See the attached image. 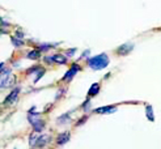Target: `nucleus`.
Listing matches in <instances>:
<instances>
[{
	"label": "nucleus",
	"instance_id": "nucleus-21",
	"mask_svg": "<svg viewBox=\"0 0 161 149\" xmlns=\"http://www.w3.org/2000/svg\"><path fill=\"white\" fill-rule=\"evenodd\" d=\"M2 85H3V84H0V88H2Z\"/></svg>",
	"mask_w": 161,
	"mask_h": 149
},
{
	"label": "nucleus",
	"instance_id": "nucleus-7",
	"mask_svg": "<svg viewBox=\"0 0 161 149\" xmlns=\"http://www.w3.org/2000/svg\"><path fill=\"white\" fill-rule=\"evenodd\" d=\"M68 140H69V132H63L58 136V139H56V143H58V145H63V144H66Z\"/></svg>",
	"mask_w": 161,
	"mask_h": 149
},
{
	"label": "nucleus",
	"instance_id": "nucleus-10",
	"mask_svg": "<svg viewBox=\"0 0 161 149\" xmlns=\"http://www.w3.org/2000/svg\"><path fill=\"white\" fill-rule=\"evenodd\" d=\"M39 56H41V51H39V50H33V51H30V52L26 55V58H28V59H31V60H36V59H38Z\"/></svg>",
	"mask_w": 161,
	"mask_h": 149
},
{
	"label": "nucleus",
	"instance_id": "nucleus-15",
	"mask_svg": "<svg viewBox=\"0 0 161 149\" xmlns=\"http://www.w3.org/2000/svg\"><path fill=\"white\" fill-rule=\"evenodd\" d=\"M75 51H76V49H69V50H67L66 52H67V56H72V55L75 54Z\"/></svg>",
	"mask_w": 161,
	"mask_h": 149
},
{
	"label": "nucleus",
	"instance_id": "nucleus-6",
	"mask_svg": "<svg viewBox=\"0 0 161 149\" xmlns=\"http://www.w3.org/2000/svg\"><path fill=\"white\" fill-rule=\"evenodd\" d=\"M50 141V136L49 135H42V136H39V140L37 141V144L34 148H43L47 143Z\"/></svg>",
	"mask_w": 161,
	"mask_h": 149
},
{
	"label": "nucleus",
	"instance_id": "nucleus-13",
	"mask_svg": "<svg viewBox=\"0 0 161 149\" xmlns=\"http://www.w3.org/2000/svg\"><path fill=\"white\" fill-rule=\"evenodd\" d=\"M33 127H34V131H36V132H39V131H42V130H43L45 123H43V120L41 119V120H38L37 123H34V124H33Z\"/></svg>",
	"mask_w": 161,
	"mask_h": 149
},
{
	"label": "nucleus",
	"instance_id": "nucleus-16",
	"mask_svg": "<svg viewBox=\"0 0 161 149\" xmlns=\"http://www.w3.org/2000/svg\"><path fill=\"white\" fill-rule=\"evenodd\" d=\"M89 104H91V102H89V99H88L86 102H85V104H84V110H88V109H89Z\"/></svg>",
	"mask_w": 161,
	"mask_h": 149
},
{
	"label": "nucleus",
	"instance_id": "nucleus-8",
	"mask_svg": "<svg viewBox=\"0 0 161 149\" xmlns=\"http://www.w3.org/2000/svg\"><path fill=\"white\" fill-rule=\"evenodd\" d=\"M53 61L58 63V64H66L67 58L64 56V55H62V54H55V55H53Z\"/></svg>",
	"mask_w": 161,
	"mask_h": 149
},
{
	"label": "nucleus",
	"instance_id": "nucleus-4",
	"mask_svg": "<svg viewBox=\"0 0 161 149\" xmlns=\"http://www.w3.org/2000/svg\"><path fill=\"white\" fill-rule=\"evenodd\" d=\"M115 110H117L115 106L110 105V106H103V107L96 109V110H94V113H96V114H110V113H114Z\"/></svg>",
	"mask_w": 161,
	"mask_h": 149
},
{
	"label": "nucleus",
	"instance_id": "nucleus-18",
	"mask_svg": "<svg viewBox=\"0 0 161 149\" xmlns=\"http://www.w3.org/2000/svg\"><path fill=\"white\" fill-rule=\"evenodd\" d=\"M86 118H88V116H84V118H83V119H80V120L77 122V125H80V124H81V123H84V120L86 119Z\"/></svg>",
	"mask_w": 161,
	"mask_h": 149
},
{
	"label": "nucleus",
	"instance_id": "nucleus-12",
	"mask_svg": "<svg viewBox=\"0 0 161 149\" xmlns=\"http://www.w3.org/2000/svg\"><path fill=\"white\" fill-rule=\"evenodd\" d=\"M146 111H147V118H148L151 122H153L155 120V118H153V110H152V106L151 105H147L146 106Z\"/></svg>",
	"mask_w": 161,
	"mask_h": 149
},
{
	"label": "nucleus",
	"instance_id": "nucleus-20",
	"mask_svg": "<svg viewBox=\"0 0 161 149\" xmlns=\"http://www.w3.org/2000/svg\"><path fill=\"white\" fill-rule=\"evenodd\" d=\"M0 22H3V21H2V17H0Z\"/></svg>",
	"mask_w": 161,
	"mask_h": 149
},
{
	"label": "nucleus",
	"instance_id": "nucleus-9",
	"mask_svg": "<svg viewBox=\"0 0 161 149\" xmlns=\"http://www.w3.org/2000/svg\"><path fill=\"white\" fill-rule=\"evenodd\" d=\"M98 92H100V84L98 82H94L91 86V88H89V90H88V96L93 97V96H96V94H98Z\"/></svg>",
	"mask_w": 161,
	"mask_h": 149
},
{
	"label": "nucleus",
	"instance_id": "nucleus-1",
	"mask_svg": "<svg viewBox=\"0 0 161 149\" xmlns=\"http://www.w3.org/2000/svg\"><path fill=\"white\" fill-rule=\"evenodd\" d=\"M88 66L94 71L103 69V68H106L109 66V56L105 52H102L100 55H96V56L88 59Z\"/></svg>",
	"mask_w": 161,
	"mask_h": 149
},
{
	"label": "nucleus",
	"instance_id": "nucleus-19",
	"mask_svg": "<svg viewBox=\"0 0 161 149\" xmlns=\"http://www.w3.org/2000/svg\"><path fill=\"white\" fill-rule=\"evenodd\" d=\"M3 66H4V63H0V68H2Z\"/></svg>",
	"mask_w": 161,
	"mask_h": 149
},
{
	"label": "nucleus",
	"instance_id": "nucleus-14",
	"mask_svg": "<svg viewBox=\"0 0 161 149\" xmlns=\"http://www.w3.org/2000/svg\"><path fill=\"white\" fill-rule=\"evenodd\" d=\"M12 43H13L14 46H17V47L24 46V42L21 41V39H19V38H14V37H12Z\"/></svg>",
	"mask_w": 161,
	"mask_h": 149
},
{
	"label": "nucleus",
	"instance_id": "nucleus-5",
	"mask_svg": "<svg viewBox=\"0 0 161 149\" xmlns=\"http://www.w3.org/2000/svg\"><path fill=\"white\" fill-rule=\"evenodd\" d=\"M132 49H134V45H132V43H125V45H122V46H119L117 51H118V54H120V55H127Z\"/></svg>",
	"mask_w": 161,
	"mask_h": 149
},
{
	"label": "nucleus",
	"instance_id": "nucleus-17",
	"mask_svg": "<svg viewBox=\"0 0 161 149\" xmlns=\"http://www.w3.org/2000/svg\"><path fill=\"white\" fill-rule=\"evenodd\" d=\"M16 34H17V37H20V38H22V37H24V33H22L21 30H17V33H16Z\"/></svg>",
	"mask_w": 161,
	"mask_h": 149
},
{
	"label": "nucleus",
	"instance_id": "nucleus-3",
	"mask_svg": "<svg viewBox=\"0 0 161 149\" xmlns=\"http://www.w3.org/2000/svg\"><path fill=\"white\" fill-rule=\"evenodd\" d=\"M19 93H20V88H16L14 90H12L9 96H8V97L4 99V105L8 106L9 104H12V102H14L16 98H17V96H19Z\"/></svg>",
	"mask_w": 161,
	"mask_h": 149
},
{
	"label": "nucleus",
	"instance_id": "nucleus-2",
	"mask_svg": "<svg viewBox=\"0 0 161 149\" xmlns=\"http://www.w3.org/2000/svg\"><path fill=\"white\" fill-rule=\"evenodd\" d=\"M79 71H80V66H79V64H76V63H75V64H72V67L67 71V73L63 76V81H69V80H72V77H74V76L79 72Z\"/></svg>",
	"mask_w": 161,
	"mask_h": 149
},
{
	"label": "nucleus",
	"instance_id": "nucleus-11",
	"mask_svg": "<svg viewBox=\"0 0 161 149\" xmlns=\"http://www.w3.org/2000/svg\"><path fill=\"white\" fill-rule=\"evenodd\" d=\"M38 140H39V136L37 135V132H36V133H31V135H30V139H29V144H30V146H33V148H34Z\"/></svg>",
	"mask_w": 161,
	"mask_h": 149
}]
</instances>
